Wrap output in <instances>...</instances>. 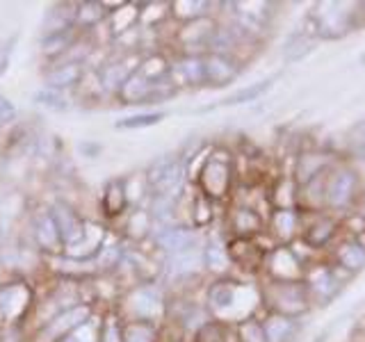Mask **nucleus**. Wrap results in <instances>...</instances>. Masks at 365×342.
I'll return each instance as SVG.
<instances>
[{"instance_id": "1", "label": "nucleus", "mask_w": 365, "mask_h": 342, "mask_svg": "<svg viewBox=\"0 0 365 342\" xmlns=\"http://www.w3.org/2000/svg\"><path fill=\"white\" fill-rule=\"evenodd\" d=\"M203 306L212 319L228 326H235L251 317H258V308H262L260 285L245 283L235 276L212 279L205 288Z\"/></svg>"}, {"instance_id": "2", "label": "nucleus", "mask_w": 365, "mask_h": 342, "mask_svg": "<svg viewBox=\"0 0 365 342\" xmlns=\"http://www.w3.org/2000/svg\"><path fill=\"white\" fill-rule=\"evenodd\" d=\"M190 180L197 192L208 197L212 203H231L237 187L235 153L226 146H208L199 157V167L192 171Z\"/></svg>"}, {"instance_id": "3", "label": "nucleus", "mask_w": 365, "mask_h": 342, "mask_svg": "<svg viewBox=\"0 0 365 342\" xmlns=\"http://www.w3.org/2000/svg\"><path fill=\"white\" fill-rule=\"evenodd\" d=\"M169 292L160 283H137L125 288L112 311L123 322H148L163 326L167 319Z\"/></svg>"}, {"instance_id": "4", "label": "nucleus", "mask_w": 365, "mask_h": 342, "mask_svg": "<svg viewBox=\"0 0 365 342\" xmlns=\"http://www.w3.org/2000/svg\"><path fill=\"white\" fill-rule=\"evenodd\" d=\"M363 194H365L363 176L349 160H338V162L327 171V176H324L327 212L342 217V214L359 210Z\"/></svg>"}, {"instance_id": "5", "label": "nucleus", "mask_w": 365, "mask_h": 342, "mask_svg": "<svg viewBox=\"0 0 365 342\" xmlns=\"http://www.w3.org/2000/svg\"><path fill=\"white\" fill-rule=\"evenodd\" d=\"M359 26V3H336L324 0L315 3L308 14V30L315 39L334 41L349 34Z\"/></svg>"}, {"instance_id": "6", "label": "nucleus", "mask_w": 365, "mask_h": 342, "mask_svg": "<svg viewBox=\"0 0 365 342\" xmlns=\"http://www.w3.org/2000/svg\"><path fill=\"white\" fill-rule=\"evenodd\" d=\"M37 296V288L23 276H11L0 283V328L30 326Z\"/></svg>"}, {"instance_id": "7", "label": "nucleus", "mask_w": 365, "mask_h": 342, "mask_svg": "<svg viewBox=\"0 0 365 342\" xmlns=\"http://www.w3.org/2000/svg\"><path fill=\"white\" fill-rule=\"evenodd\" d=\"M144 178L151 199H180L187 185V165L180 153L160 155L146 167Z\"/></svg>"}, {"instance_id": "8", "label": "nucleus", "mask_w": 365, "mask_h": 342, "mask_svg": "<svg viewBox=\"0 0 365 342\" xmlns=\"http://www.w3.org/2000/svg\"><path fill=\"white\" fill-rule=\"evenodd\" d=\"M260 299L265 313H277L292 319H302L311 311V296L304 281L302 283H279V281H262Z\"/></svg>"}, {"instance_id": "9", "label": "nucleus", "mask_w": 365, "mask_h": 342, "mask_svg": "<svg viewBox=\"0 0 365 342\" xmlns=\"http://www.w3.org/2000/svg\"><path fill=\"white\" fill-rule=\"evenodd\" d=\"M340 269L331 260H311L306 265L304 285L308 290L313 306H329L342 292V276Z\"/></svg>"}, {"instance_id": "10", "label": "nucleus", "mask_w": 365, "mask_h": 342, "mask_svg": "<svg viewBox=\"0 0 365 342\" xmlns=\"http://www.w3.org/2000/svg\"><path fill=\"white\" fill-rule=\"evenodd\" d=\"M308 260L294 249L290 247H269L265 260H262V269L260 274L265 276V281H279V283H302L304 274H306Z\"/></svg>"}, {"instance_id": "11", "label": "nucleus", "mask_w": 365, "mask_h": 342, "mask_svg": "<svg viewBox=\"0 0 365 342\" xmlns=\"http://www.w3.org/2000/svg\"><path fill=\"white\" fill-rule=\"evenodd\" d=\"M203 235L190 224H169V226H158L153 231L151 244L163 258L190 254L203 247Z\"/></svg>"}, {"instance_id": "12", "label": "nucleus", "mask_w": 365, "mask_h": 342, "mask_svg": "<svg viewBox=\"0 0 365 342\" xmlns=\"http://www.w3.org/2000/svg\"><path fill=\"white\" fill-rule=\"evenodd\" d=\"M304 222H302V235L299 242L308 251H319L331 249L336 244V239L342 235L340 228V217L331 214V212H302Z\"/></svg>"}, {"instance_id": "13", "label": "nucleus", "mask_w": 365, "mask_h": 342, "mask_svg": "<svg viewBox=\"0 0 365 342\" xmlns=\"http://www.w3.org/2000/svg\"><path fill=\"white\" fill-rule=\"evenodd\" d=\"M228 237H245V239H256L265 235L267 228V214L262 212L258 205L249 201H237L233 199L228 203V210L224 217Z\"/></svg>"}, {"instance_id": "14", "label": "nucleus", "mask_w": 365, "mask_h": 342, "mask_svg": "<svg viewBox=\"0 0 365 342\" xmlns=\"http://www.w3.org/2000/svg\"><path fill=\"white\" fill-rule=\"evenodd\" d=\"M96 313H98V306L94 304H80L76 308H68V311L53 317L46 326L34 331L32 342H60L66 336H71L73 331L80 328L85 322H89Z\"/></svg>"}, {"instance_id": "15", "label": "nucleus", "mask_w": 365, "mask_h": 342, "mask_svg": "<svg viewBox=\"0 0 365 342\" xmlns=\"http://www.w3.org/2000/svg\"><path fill=\"white\" fill-rule=\"evenodd\" d=\"M30 237L34 249L39 251L41 258H53L64 254V244L60 231H57L55 219L48 210V205H34L30 212Z\"/></svg>"}, {"instance_id": "16", "label": "nucleus", "mask_w": 365, "mask_h": 342, "mask_svg": "<svg viewBox=\"0 0 365 342\" xmlns=\"http://www.w3.org/2000/svg\"><path fill=\"white\" fill-rule=\"evenodd\" d=\"M217 26H220V21L215 16L180 26L174 34V46L178 48L176 55H205L210 48Z\"/></svg>"}, {"instance_id": "17", "label": "nucleus", "mask_w": 365, "mask_h": 342, "mask_svg": "<svg viewBox=\"0 0 365 342\" xmlns=\"http://www.w3.org/2000/svg\"><path fill=\"white\" fill-rule=\"evenodd\" d=\"M338 160L340 157H336V153L327 151V148H315V146L304 148V151H299L294 157L290 176L294 178L297 187H304L308 182L317 180L319 176H324Z\"/></svg>"}, {"instance_id": "18", "label": "nucleus", "mask_w": 365, "mask_h": 342, "mask_svg": "<svg viewBox=\"0 0 365 342\" xmlns=\"http://www.w3.org/2000/svg\"><path fill=\"white\" fill-rule=\"evenodd\" d=\"M262 237V235H260ZM260 237L256 239H245V237H228L226 239V251L231 258V265L245 274H260L262 260H265L267 249L260 244Z\"/></svg>"}, {"instance_id": "19", "label": "nucleus", "mask_w": 365, "mask_h": 342, "mask_svg": "<svg viewBox=\"0 0 365 342\" xmlns=\"http://www.w3.org/2000/svg\"><path fill=\"white\" fill-rule=\"evenodd\" d=\"M302 222L304 214L297 208H281V210H272L267 217V228L265 235L272 237L274 247H290L294 242H299L302 235Z\"/></svg>"}, {"instance_id": "20", "label": "nucleus", "mask_w": 365, "mask_h": 342, "mask_svg": "<svg viewBox=\"0 0 365 342\" xmlns=\"http://www.w3.org/2000/svg\"><path fill=\"white\" fill-rule=\"evenodd\" d=\"M48 210H51L53 219H55L57 231H60V237H62L64 249H66L68 244L78 242V239L83 237L85 226H87V217L80 214L73 203H68L66 199H60V197H57V199H53V201L48 203Z\"/></svg>"}, {"instance_id": "21", "label": "nucleus", "mask_w": 365, "mask_h": 342, "mask_svg": "<svg viewBox=\"0 0 365 342\" xmlns=\"http://www.w3.org/2000/svg\"><path fill=\"white\" fill-rule=\"evenodd\" d=\"M140 62H142V55H133V53L119 55V57H110L108 62H103L96 68L103 91L110 94V96H117V91L123 87L125 80H128L137 71Z\"/></svg>"}, {"instance_id": "22", "label": "nucleus", "mask_w": 365, "mask_h": 342, "mask_svg": "<svg viewBox=\"0 0 365 342\" xmlns=\"http://www.w3.org/2000/svg\"><path fill=\"white\" fill-rule=\"evenodd\" d=\"M203 66H205V87L212 89H224L242 76V62L231 55L205 53Z\"/></svg>"}, {"instance_id": "23", "label": "nucleus", "mask_w": 365, "mask_h": 342, "mask_svg": "<svg viewBox=\"0 0 365 342\" xmlns=\"http://www.w3.org/2000/svg\"><path fill=\"white\" fill-rule=\"evenodd\" d=\"M329 260L342 271L351 276V274H359L365 267V244L356 237H345L340 235L336 239V244L331 247Z\"/></svg>"}, {"instance_id": "24", "label": "nucleus", "mask_w": 365, "mask_h": 342, "mask_svg": "<svg viewBox=\"0 0 365 342\" xmlns=\"http://www.w3.org/2000/svg\"><path fill=\"white\" fill-rule=\"evenodd\" d=\"M171 83L178 91L205 87L203 55H176L171 60Z\"/></svg>"}, {"instance_id": "25", "label": "nucleus", "mask_w": 365, "mask_h": 342, "mask_svg": "<svg viewBox=\"0 0 365 342\" xmlns=\"http://www.w3.org/2000/svg\"><path fill=\"white\" fill-rule=\"evenodd\" d=\"M87 68L89 66L83 62H53L46 66V71H43V87L71 94V91H76L80 83H83Z\"/></svg>"}, {"instance_id": "26", "label": "nucleus", "mask_w": 365, "mask_h": 342, "mask_svg": "<svg viewBox=\"0 0 365 342\" xmlns=\"http://www.w3.org/2000/svg\"><path fill=\"white\" fill-rule=\"evenodd\" d=\"M130 210L123 178H110L101 194V212L108 222H121Z\"/></svg>"}, {"instance_id": "27", "label": "nucleus", "mask_w": 365, "mask_h": 342, "mask_svg": "<svg viewBox=\"0 0 365 342\" xmlns=\"http://www.w3.org/2000/svg\"><path fill=\"white\" fill-rule=\"evenodd\" d=\"M121 239L128 244H144L146 239L153 237V231H155V222L148 208H130L128 214L121 219Z\"/></svg>"}, {"instance_id": "28", "label": "nucleus", "mask_w": 365, "mask_h": 342, "mask_svg": "<svg viewBox=\"0 0 365 342\" xmlns=\"http://www.w3.org/2000/svg\"><path fill=\"white\" fill-rule=\"evenodd\" d=\"M85 34L80 32L76 26L71 28H64V30H57V32H48L41 37V43H39V53L46 62H57L60 57H64L68 51L73 48V46L83 39Z\"/></svg>"}, {"instance_id": "29", "label": "nucleus", "mask_w": 365, "mask_h": 342, "mask_svg": "<svg viewBox=\"0 0 365 342\" xmlns=\"http://www.w3.org/2000/svg\"><path fill=\"white\" fill-rule=\"evenodd\" d=\"M203 269L212 274V279H222V276H231V258H228L226 251V239L222 237H205L203 239Z\"/></svg>"}, {"instance_id": "30", "label": "nucleus", "mask_w": 365, "mask_h": 342, "mask_svg": "<svg viewBox=\"0 0 365 342\" xmlns=\"http://www.w3.org/2000/svg\"><path fill=\"white\" fill-rule=\"evenodd\" d=\"M217 7L220 5L208 3V0H174V3H169V19L176 21L178 26H187V23L212 16V9Z\"/></svg>"}, {"instance_id": "31", "label": "nucleus", "mask_w": 365, "mask_h": 342, "mask_svg": "<svg viewBox=\"0 0 365 342\" xmlns=\"http://www.w3.org/2000/svg\"><path fill=\"white\" fill-rule=\"evenodd\" d=\"M140 16H142V3H123L121 7L110 11L106 26L110 30L112 41L123 37L125 32L140 28Z\"/></svg>"}, {"instance_id": "32", "label": "nucleus", "mask_w": 365, "mask_h": 342, "mask_svg": "<svg viewBox=\"0 0 365 342\" xmlns=\"http://www.w3.org/2000/svg\"><path fill=\"white\" fill-rule=\"evenodd\" d=\"M262 328H265L267 342H292L294 336L299 333V319L277 315V313H265L260 317Z\"/></svg>"}, {"instance_id": "33", "label": "nucleus", "mask_w": 365, "mask_h": 342, "mask_svg": "<svg viewBox=\"0 0 365 342\" xmlns=\"http://www.w3.org/2000/svg\"><path fill=\"white\" fill-rule=\"evenodd\" d=\"M315 37L313 32L308 28H302V30H294L288 34V39L283 43V62L285 64H297L306 60L308 55L315 51Z\"/></svg>"}, {"instance_id": "34", "label": "nucleus", "mask_w": 365, "mask_h": 342, "mask_svg": "<svg viewBox=\"0 0 365 342\" xmlns=\"http://www.w3.org/2000/svg\"><path fill=\"white\" fill-rule=\"evenodd\" d=\"M110 16V11L101 0H85V3H76V28L89 34L91 30H96L101 26H106V21Z\"/></svg>"}, {"instance_id": "35", "label": "nucleus", "mask_w": 365, "mask_h": 342, "mask_svg": "<svg viewBox=\"0 0 365 342\" xmlns=\"http://www.w3.org/2000/svg\"><path fill=\"white\" fill-rule=\"evenodd\" d=\"M73 96L66 94V91H57L51 87H39L37 91L32 94V103L41 110H48V112H57V114H64L68 110H73Z\"/></svg>"}, {"instance_id": "36", "label": "nucleus", "mask_w": 365, "mask_h": 342, "mask_svg": "<svg viewBox=\"0 0 365 342\" xmlns=\"http://www.w3.org/2000/svg\"><path fill=\"white\" fill-rule=\"evenodd\" d=\"M217 203H212L208 197H203L201 192H194V197L190 201V226L197 228V231H203L215 222V212Z\"/></svg>"}, {"instance_id": "37", "label": "nucleus", "mask_w": 365, "mask_h": 342, "mask_svg": "<svg viewBox=\"0 0 365 342\" xmlns=\"http://www.w3.org/2000/svg\"><path fill=\"white\" fill-rule=\"evenodd\" d=\"M167 119L165 110H148V112H135L128 117H121L114 121L117 130H142V128H153V125L163 123Z\"/></svg>"}, {"instance_id": "38", "label": "nucleus", "mask_w": 365, "mask_h": 342, "mask_svg": "<svg viewBox=\"0 0 365 342\" xmlns=\"http://www.w3.org/2000/svg\"><path fill=\"white\" fill-rule=\"evenodd\" d=\"M272 83H274V78H265V80H258V83L249 85V87H240L237 91H233L231 96L222 98L220 105L231 108V105H245V103H254V100H258L272 87Z\"/></svg>"}, {"instance_id": "39", "label": "nucleus", "mask_w": 365, "mask_h": 342, "mask_svg": "<svg viewBox=\"0 0 365 342\" xmlns=\"http://www.w3.org/2000/svg\"><path fill=\"white\" fill-rule=\"evenodd\" d=\"M123 342H163V326L148 322H123Z\"/></svg>"}, {"instance_id": "40", "label": "nucleus", "mask_w": 365, "mask_h": 342, "mask_svg": "<svg viewBox=\"0 0 365 342\" xmlns=\"http://www.w3.org/2000/svg\"><path fill=\"white\" fill-rule=\"evenodd\" d=\"M98 342H123V319L112 308H103Z\"/></svg>"}, {"instance_id": "41", "label": "nucleus", "mask_w": 365, "mask_h": 342, "mask_svg": "<svg viewBox=\"0 0 365 342\" xmlns=\"http://www.w3.org/2000/svg\"><path fill=\"white\" fill-rule=\"evenodd\" d=\"M345 148L349 160H365V119L354 123L345 135Z\"/></svg>"}, {"instance_id": "42", "label": "nucleus", "mask_w": 365, "mask_h": 342, "mask_svg": "<svg viewBox=\"0 0 365 342\" xmlns=\"http://www.w3.org/2000/svg\"><path fill=\"white\" fill-rule=\"evenodd\" d=\"M233 331H235V342H267L260 317L245 319V322L235 324Z\"/></svg>"}, {"instance_id": "43", "label": "nucleus", "mask_w": 365, "mask_h": 342, "mask_svg": "<svg viewBox=\"0 0 365 342\" xmlns=\"http://www.w3.org/2000/svg\"><path fill=\"white\" fill-rule=\"evenodd\" d=\"M101 315L103 311H98L94 317L85 322L80 328H76L71 336H66L60 342H98V333H101Z\"/></svg>"}, {"instance_id": "44", "label": "nucleus", "mask_w": 365, "mask_h": 342, "mask_svg": "<svg viewBox=\"0 0 365 342\" xmlns=\"http://www.w3.org/2000/svg\"><path fill=\"white\" fill-rule=\"evenodd\" d=\"M16 43H19V32H11L9 37H5L3 41H0V78L9 71L11 55H14V51H16Z\"/></svg>"}, {"instance_id": "45", "label": "nucleus", "mask_w": 365, "mask_h": 342, "mask_svg": "<svg viewBox=\"0 0 365 342\" xmlns=\"http://www.w3.org/2000/svg\"><path fill=\"white\" fill-rule=\"evenodd\" d=\"M16 121H19V108L14 105V100L0 94V130L11 128Z\"/></svg>"}, {"instance_id": "46", "label": "nucleus", "mask_w": 365, "mask_h": 342, "mask_svg": "<svg viewBox=\"0 0 365 342\" xmlns=\"http://www.w3.org/2000/svg\"><path fill=\"white\" fill-rule=\"evenodd\" d=\"M78 153L87 160H96L103 153V144L96 140H83V142H78Z\"/></svg>"}, {"instance_id": "47", "label": "nucleus", "mask_w": 365, "mask_h": 342, "mask_svg": "<svg viewBox=\"0 0 365 342\" xmlns=\"http://www.w3.org/2000/svg\"><path fill=\"white\" fill-rule=\"evenodd\" d=\"M365 19V3H359V19Z\"/></svg>"}, {"instance_id": "48", "label": "nucleus", "mask_w": 365, "mask_h": 342, "mask_svg": "<svg viewBox=\"0 0 365 342\" xmlns=\"http://www.w3.org/2000/svg\"><path fill=\"white\" fill-rule=\"evenodd\" d=\"M361 64L365 66V51H363V55H361Z\"/></svg>"}]
</instances>
